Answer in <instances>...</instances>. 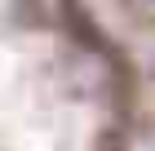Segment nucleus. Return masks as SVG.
Listing matches in <instances>:
<instances>
[{"label":"nucleus","mask_w":155,"mask_h":151,"mask_svg":"<svg viewBox=\"0 0 155 151\" xmlns=\"http://www.w3.org/2000/svg\"><path fill=\"white\" fill-rule=\"evenodd\" d=\"M142 53L97 0H0V151H142Z\"/></svg>","instance_id":"f257e3e1"}]
</instances>
